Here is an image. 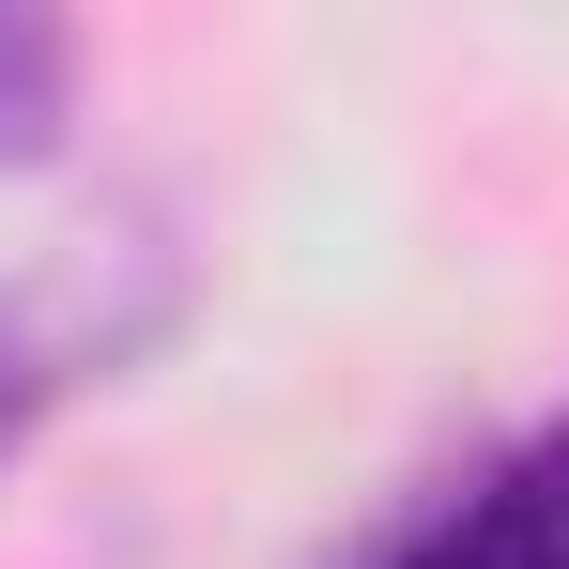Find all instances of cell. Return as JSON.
Masks as SVG:
<instances>
[{
    "mask_svg": "<svg viewBox=\"0 0 569 569\" xmlns=\"http://www.w3.org/2000/svg\"><path fill=\"white\" fill-rule=\"evenodd\" d=\"M170 292H186V278H170L139 231H108V247L78 231L62 262L0 278V477H16V447L62 416V385H78V370L108 385L139 339H154V323H170Z\"/></svg>",
    "mask_w": 569,
    "mask_h": 569,
    "instance_id": "cell-1",
    "label": "cell"
},
{
    "mask_svg": "<svg viewBox=\"0 0 569 569\" xmlns=\"http://www.w3.org/2000/svg\"><path fill=\"white\" fill-rule=\"evenodd\" d=\"M370 569H569V416L523 431L508 462H477L462 492H431Z\"/></svg>",
    "mask_w": 569,
    "mask_h": 569,
    "instance_id": "cell-2",
    "label": "cell"
},
{
    "mask_svg": "<svg viewBox=\"0 0 569 569\" xmlns=\"http://www.w3.org/2000/svg\"><path fill=\"white\" fill-rule=\"evenodd\" d=\"M78 123V31L47 0H0V170H47Z\"/></svg>",
    "mask_w": 569,
    "mask_h": 569,
    "instance_id": "cell-3",
    "label": "cell"
}]
</instances>
